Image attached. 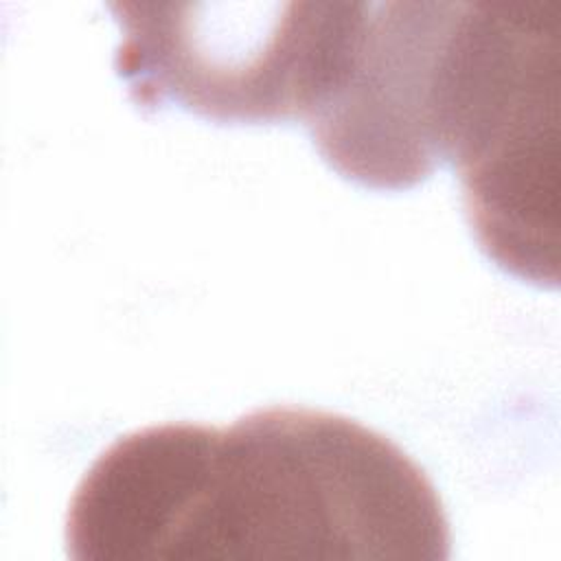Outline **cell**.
<instances>
[{"label":"cell","instance_id":"1","mask_svg":"<svg viewBox=\"0 0 561 561\" xmlns=\"http://www.w3.org/2000/svg\"><path fill=\"white\" fill-rule=\"evenodd\" d=\"M449 541L434 484L388 436L272 405L184 423L151 561H445Z\"/></svg>","mask_w":561,"mask_h":561},{"label":"cell","instance_id":"2","mask_svg":"<svg viewBox=\"0 0 561 561\" xmlns=\"http://www.w3.org/2000/svg\"><path fill=\"white\" fill-rule=\"evenodd\" d=\"M559 0L458 2L436 149L460 178L480 250L539 287L559 283Z\"/></svg>","mask_w":561,"mask_h":561},{"label":"cell","instance_id":"3","mask_svg":"<svg viewBox=\"0 0 561 561\" xmlns=\"http://www.w3.org/2000/svg\"><path fill=\"white\" fill-rule=\"evenodd\" d=\"M116 75L140 110L175 103L219 123L305 121L344 2H112Z\"/></svg>","mask_w":561,"mask_h":561},{"label":"cell","instance_id":"4","mask_svg":"<svg viewBox=\"0 0 561 561\" xmlns=\"http://www.w3.org/2000/svg\"><path fill=\"white\" fill-rule=\"evenodd\" d=\"M458 2H355L329 83L305 118L346 180L410 188L440 164L434 101Z\"/></svg>","mask_w":561,"mask_h":561}]
</instances>
